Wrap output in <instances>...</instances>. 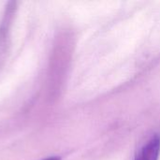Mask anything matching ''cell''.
Segmentation results:
<instances>
[{"label":"cell","instance_id":"1","mask_svg":"<svg viewBox=\"0 0 160 160\" xmlns=\"http://www.w3.org/2000/svg\"><path fill=\"white\" fill-rule=\"evenodd\" d=\"M160 154V136H153L140 150L135 160H158Z\"/></svg>","mask_w":160,"mask_h":160},{"label":"cell","instance_id":"2","mask_svg":"<svg viewBox=\"0 0 160 160\" xmlns=\"http://www.w3.org/2000/svg\"><path fill=\"white\" fill-rule=\"evenodd\" d=\"M43 160H61V159H60V158H58V157H50V158H45V159H43Z\"/></svg>","mask_w":160,"mask_h":160}]
</instances>
